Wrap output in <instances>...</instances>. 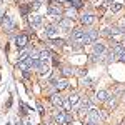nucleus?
<instances>
[{
  "label": "nucleus",
  "mask_w": 125,
  "mask_h": 125,
  "mask_svg": "<svg viewBox=\"0 0 125 125\" xmlns=\"http://www.w3.org/2000/svg\"><path fill=\"white\" fill-rule=\"evenodd\" d=\"M48 17L52 20H62V10L58 9V7H55V5H52V7H48Z\"/></svg>",
  "instance_id": "f257e3e1"
},
{
  "label": "nucleus",
  "mask_w": 125,
  "mask_h": 125,
  "mask_svg": "<svg viewBox=\"0 0 125 125\" xmlns=\"http://www.w3.org/2000/svg\"><path fill=\"white\" fill-rule=\"evenodd\" d=\"M53 118H55V122H57L58 125H63V124H67V122H70V117H68L65 112H55Z\"/></svg>",
  "instance_id": "f03ea898"
},
{
  "label": "nucleus",
  "mask_w": 125,
  "mask_h": 125,
  "mask_svg": "<svg viewBox=\"0 0 125 125\" xmlns=\"http://www.w3.org/2000/svg\"><path fill=\"white\" fill-rule=\"evenodd\" d=\"M58 30H60V27H57V25H48L47 29H45V33H47L48 39H57L58 37Z\"/></svg>",
  "instance_id": "7ed1b4c3"
},
{
  "label": "nucleus",
  "mask_w": 125,
  "mask_h": 125,
  "mask_svg": "<svg viewBox=\"0 0 125 125\" xmlns=\"http://www.w3.org/2000/svg\"><path fill=\"white\" fill-rule=\"evenodd\" d=\"M102 118H104V115H102L98 110H88V120H90V122H94V124H98Z\"/></svg>",
  "instance_id": "20e7f679"
},
{
  "label": "nucleus",
  "mask_w": 125,
  "mask_h": 125,
  "mask_svg": "<svg viewBox=\"0 0 125 125\" xmlns=\"http://www.w3.org/2000/svg\"><path fill=\"white\" fill-rule=\"evenodd\" d=\"M83 39H85V32H83V30H80V29L73 30V33H72V40H73V42L82 43V42H83Z\"/></svg>",
  "instance_id": "39448f33"
},
{
  "label": "nucleus",
  "mask_w": 125,
  "mask_h": 125,
  "mask_svg": "<svg viewBox=\"0 0 125 125\" xmlns=\"http://www.w3.org/2000/svg\"><path fill=\"white\" fill-rule=\"evenodd\" d=\"M15 43H17V47L22 50V48L27 47V43H29V37H27V35H19V37L15 39Z\"/></svg>",
  "instance_id": "423d86ee"
},
{
  "label": "nucleus",
  "mask_w": 125,
  "mask_h": 125,
  "mask_svg": "<svg viewBox=\"0 0 125 125\" xmlns=\"http://www.w3.org/2000/svg\"><path fill=\"white\" fill-rule=\"evenodd\" d=\"M104 52H105V45L100 43V42H95L94 43V55L95 57H100V55H104Z\"/></svg>",
  "instance_id": "0eeeda50"
},
{
  "label": "nucleus",
  "mask_w": 125,
  "mask_h": 125,
  "mask_svg": "<svg viewBox=\"0 0 125 125\" xmlns=\"http://www.w3.org/2000/svg\"><path fill=\"white\" fill-rule=\"evenodd\" d=\"M108 37H110L112 40H115V42H120V40H122V37H124V33H122L120 30L114 29V30H108Z\"/></svg>",
  "instance_id": "6e6552de"
},
{
  "label": "nucleus",
  "mask_w": 125,
  "mask_h": 125,
  "mask_svg": "<svg viewBox=\"0 0 125 125\" xmlns=\"http://www.w3.org/2000/svg\"><path fill=\"white\" fill-rule=\"evenodd\" d=\"M29 22H30V25H32L33 29H39L40 25H42V17H40V15H30Z\"/></svg>",
  "instance_id": "1a4fd4ad"
},
{
  "label": "nucleus",
  "mask_w": 125,
  "mask_h": 125,
  "mask_svg": "<svg viewBox=\"0 0 125 125\" xmlns=\"http://www.w3.org/2000/svg\"><path fill=\"white\" fill-rule=\"evenodd\" d=\"M50 102H52L53 107H62L63 105V98L60 97V94H53V95L50 97Z\"/></svg>",
  "instance_id": "9d476101"
},
{
  "label": "nucleus",
  "mask_w": 125,
  "mask_h": 125,
  "mask_svg": "<svg viewBox=\"0 0 125 125\" xmlns=\"http://www.w3.org/2000/svg\"><path fill=\"white\" fill-rule=\"evenodd\" d=\"M80 22H82L83 25H92V23L95 22V17H94L92 13H83L82 19H80Z\"/></svg>",
  "instance_id": "9b49d317"
},
{
  "label": "nucleus",
  "mask_w": 125,
  "mask_h": 125,
  "mask_svg": "<svg viewBox=\"0 0 125 125\" xmlns=\"http://www.w3.org/2000/svg\"><path fill=\"white\" fill-rule=\"evenodd\" d=\"M67 87H68V80L67 78H60V80L55 82V88H57V90H65Z\"/></svg>",
  "instance_id": "f8f14e48"
},
{
  "label": "nucleus",
  "mask_w": 125,
  "mask_h": 125,
  "mask_svg": "<svg viewBox=\"0 0 125 125\" xmlns=\"http://www.w3.org/2000/svg\"><path fill=\"white\" fill-rule=\"evenodd\" d=\"M39 58L43 62V63L48 65V62H50V52H48V50H42V52H39Z\"/></svg>",
  "instance_id": "ddd939ff"
},
{
  "label": "nucleus",
  "mask_w": 125,
  "mask_h": 125,
  "mask_svg": "<svg viewBox=\"0 0 125 125\" xmlns=\"http://www.w3.org/2000/svg\"><path fill=\"white\" fill-rule=\"evenodd\" d=\"M29 62H30V67H32V68H37V70H40L42 65H43V62H42L40 58H29Z\"/></svg>",
  "instance_id": "4468645a"
},
{
  "label": "nucleus",
  "mask_w": 125,
  "mask_h": 125,
  "mask_svg": "<svg viewBox=\"0 0 125 125\" xmlns=\"http://www.w3.org/2000/svg\"><path fill=\"white\" fill-rule=\"evenodd\" d=\"M80 100H82V98H80V97H78L77 94H73V95H70V97H68V102H70V105H72V107L80 105Z\"/></svg>",
  "instance_id": "2eb2a0df"
},
{
  "label": "nucleus",
  "mask_w": 125,
  "mask_h": 125,
  "mask_svg": "<svg viewBox=\"0 0 125 125\" xmlns=\"http://www.w3.org/2000/svg\"><path fill=\"white\" fill-rule=\"evenodd\" d=\"M90 107H92V104H90V100H88V98H82V100H80V108H82L83 112H88V110H90Z\"/></svg>",
  "instance_id": "dca6fc26"
},
{
  "label": "nucleus",
  "mask_w": 125,
  "mask_h": 125,
  "mask_svg": "<svg viewBox=\"0 0 125 125\" xmlns=\"http://www.w3.org/2000/svg\"><path fill=\"white\" fill-rule=\"evenodd\" d=\"M58 27L60 29H70L72 27V19H62L58 22Z\"/></svg>",
  "instance_id": "f3484780"
},
{
  "label": "nucleus",
  "mask_w": 125,
  "mask_h": 125,
  "mask_svg": "<svg viewBox=\"0 0 125 125\" xmlns=\"http://www.w3.org/2000/svg\"><path fill=\"white\" fill-rule=\"evenodd\" d=\"M2 25H3L7 30H12V29H13V22H12V19H10V17H3Z\"/></svg>",
  "instance_id": "a211bd4d"
},
{
  "label": "nucleus",
  "mask_w": 125,
  "mask_h": 125,
  "mask_svg": "<svg viewBox=\"0 0 125 125\" xmlns=\"http://www.w3.org/2000/svg\"><path fill=\"white\" fill-rule=\"evenodd\" d=\"M19 68H20V70H23V72H27V70L30 68L29 58H27V60H19Z\"/></svg>",
  "instance_id": "6ab92c4d"
},
{
  "label": "nucleus",
  "mask_w": 125,
  "mask_h": 125,
  "mask_svg": "<svg viewBox=\"0 0 125 125\" xmlns=\"http://www.w3.org/2000/svg\"><path fill=\"white\" fill-rule=\"evenodd\" d=\"M29 57H30V50L29 48H22L19 53V60H27Z\"/></svg>",
  "instance_id": "aec40b11"
},
{
  "label": "nucleus",
  "mask_w": 125,
  "mask_h": 125,
  "mask_svg": "<svg viewBox=\"0 0 125 125\" xmlns=\"http://www.w3.org/2000/svg\"><path fill=\"white\" fill-rule=\"evenodd\" d=\"M107 98H108V92H107V90H98V92H97V100H102V102H104Z\"/></svg>",
  "instance_id": "412c9836"
},
{
  "label": "nucleus",
  "mask_w": 125,
  "mask_h": 125,
  "mask_svg": "<svg viewBox=\"0 0 125 125\" xmlns=\"http://www.w3.org/2000/svg\"><path fill=\"white\" fill-rule=\"evenodd\" d=\"M65 15H67V19H73V17L77 15V12H75V9H68L67 12H65Z\"/></svg>",
  "instance_id": "4be33fe9"
},
{
  "label": "nucleus",
  "mask_w": 125,
  "mask_h": 125,
  "mask_svg": "<svg viewBox=\"0 0 125 125\" xmlns=\"http://www.w3.org/2000/svg\"><path fill=\"white\" fill-rule=\"evenodd\" d=\"M122 7H124V3H122V2H115V3L112 5V12H118Z\"/></svg>",
  "instance_id": "5701e85b"
},
{
  "label": "nucleus",
  "mask_w": 125,
  "mask_h": 125,
  "mask_svg": "<svg viewBox=\"0 0 125 125\" xmlns=\"http://www.w3.org/2000/svg\"><path fill=\"white\" fill-rule=\"evenodd\" d=\"M107 105H108V107H112V108H114V107L117 105V100L114 98V97H108V98H107Z\"/></svg>",
  "instance_id": "b1692460"
},
{
  "label": "nucleus",
  "mask_w": 125,
  "mask_h": 125,
  "mask_svg": "<svg viewBox=\"0 0 125 125\" xmlns=\"http://www.w3.org/2000/svg\"><path fill=\"white\" fill-rule=\"evenodd\" d=\"M63 107H65L67 110H70V108H72V105H70V102H68V98H67V100H63Z\"/></svg>",
  "instance_id": "393cba45"
},
{
  "label": "nucleus",
  "mask_w": 125,
  "mask_h": 125,
  "mask_svg": "<svg viewBox=\"0 0 125 125\" xmlns=\"http://www.w3.org/2000/svg\"><path fill=\"white\" fill-rule=\"evenodd\" d=\"M53 45H57V47L63 45V40H53Z\"/></svg>",
  "instance_id": "a878e982"
},
{
  "label": "nucleus",
  "mask_w": 125,
  "mask_h": 125,
  "mask_svg": "<svg viewBox=\"0 0 125 125\" xmlns=\"http://www.w3.org/2000/svg\"><path fill=\"white\" fill-rule=\"evenodd\" d=\"M63 73H65V75H70V73H72V70H70L68 67H65V68H63Z\"/></svg>",
  "instance_id": "bb28decb"
},
{
  "label": "nucleus",
  "mask_w": 125,
  "mask_h": 125,
  "mask_svg": "<svg viewBox=\"0 0 125 125\" xmlns=\"http://www.w3.org/2000/svg\"><path fill=\"white\" fill-rule=\"evenodd\" d=\"M110 2H112V0H105V5H108V3H110Z\"/></svg>",
  "instance_id": "cd10ccee"
},
{
  "label": "nucleus",
  "mask_w": 125,
  "mask_h": 125,
  "mask_svg": "<svg viewBox=\"0 0 125 125\" xmlns=\"http://www.w3.org/2000/svg\"><path fill=\"white\" fill-rule=\"evenodd\" d=\"M87 125H97V124H94V122H88V124H87Z\"/></svg>",
  "instance_id": "c85d7f7f"
},
{
  "label": "nucleus",
  "mask_w": 125,
  "mask_h": 125,
  "mask_svg": "<svg viewBox=\"0 0 125 125\" xmlns=\"http://www.w3.org/2000/svg\"><path fill=\"white\" fill-rule=\"evenodd\" d=\"M60 2H65V0H60Z\"/></svg>",
  "instance_id": "c756f323"
},
{
  "label": "nucleus",
  "mask_w": 125,
  "mask_h": 125,
  "mask_svg": "<svg viewBox=\"0 0 125 125\" xmlns=\"http://www.w3.org/2000/svg\"><path fill=\"white\" fill-rule=\"evenodd\" d=\"M124 97H125V92H124Z\"/></svg>",
  "instance_id": "7c9ffc66"
}]
</instances>
